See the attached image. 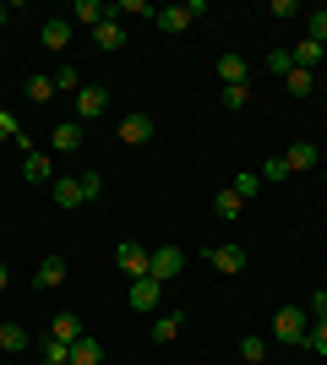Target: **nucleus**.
Returning <instances> with one entry per match:
<instances>
[{
	"label": "nucleus",
	"mask_w": 327,
	"mask_h": 365,
	"mask_svg": "<svg viewBox=\"0 0 327 365\" xmlns=\"http://www.w3.org/2000/svg\"><path fill=\"white\" fill-rule=\"evenodd\" d=\"M306 333H311V317H306L300 305H279V311H273V327H267L273 344H289V349H295V344H306Z\"/></svg>",
	"instance_id": "obj_1"
},
{
	"label": "nucleus",
	"mask_w": 327,
	"mask_h": 365,
	"mask_svg": "<svg viewBox=\"0 0 327 365\" xmlns=\"http://www.w3.org/2000/svg\"><path fill=\"white\" fill-rule=\"evenodd\" d=\"M180 267H186V251H180V245H158L153 257H147V278H158V284L180 278Z\"/></svg>",
	"instance_id": "obj_2"
},
{
	"label": "nucleus",
	"mask_w": 327,
	"mask_h": 365,
	"mask_svg": "<svg viewBox=\"0 0 327 365\" xmlns=\"http://www.w3.org/2000/svg\"><path fill=\"white\" fill-rule=\"evenodd\" d=\"M147 142H153V115L147 109L120 115V148H147Z\"/></svg>",
	"instance_id": "obj_3"
},
{
	"label": "nucleus",
	"mask_w": 327,
	"mask_h": 365,
	"mask_svg": "<svg viewBox=\"0 0 327 365\" xmlns=\"http://www.w3.org/2000/svg\"><path fill=\"white\" fill-rule=\"evenodd\" d=\"M246 245H213V251H207V267H213V273H224V278H234V273H246Z\"/></svg>",
	"instance_id": "obj_4"
},
{
	"label": "nucleus",
	"mask_w": 327,
	"mask_h": 365,
	"mask_svg": "<svg viewBox=\"0 0 327 365\" xmlns=\"http://www.w3.org/2000/svg\"><path fill=\"white\" fill-rule=\"evenodd\" d=\"M191 22H197L191 0H186V6H158V11H153V28H158V33H186Z\"/></svg>",
	"instance_id": "obj_5"
},
{
	"label": "nucleus",
	"mask_w": 327,
	"mask_h": 365,
	"mask_svg": "<svg viewBox=\"0 0 327 365\" xmlns=\"http://www.w3.org/2000/svg\"><path fill=\"white\" fill-rule=\"evenodd\" d=\"M147 257H153V251H147L142 240H120V257L115 262H120L125 278H147Z\"/></svg>",
	"instance_id": "obj_6"
},
{
	"label": "nucleus",
	"mask_w": 327,
	"mask_h": 365,
	"mask_svg": "<svg viewBox=\"0 0 327 365\" xmlns=\"http://www.w3.org/2000/svg\"><path fill=\"white\" fill-rule=\"evenodd\" d=\"M158 294H164V284H158V278H131V294H125V300H131V311H142V317H147V311H158Z\"/></svg>",
	"instance_id": "obj_7"
},
{
	"label": "nucleus",
	"mask_w": 327,
	"mask_h": 365,
	"mask_svg": "<svg viewBox=\"0 0 327 365\" xmlns=\"http://www.w3.org/2000/svg\"><path fill=\"white\" fill-rule=\"evenodd\" d=\"M109 109V93L98 88V82H88V88H77V120H98Z\"/></svg>",
	"instance_id": "obj_8"
},
{
	"label": "nucleus",
	"mask_w": 327,
	"mask_h": 365,
	"mask_svg": "<svg viewBox=\"0 0 327 365\" xmlns=\"http://www.w3.org/2000/svg\"><path fill=\"white\" fill-rule=\"evenodd\" d=\"M49 197H55V207H66V213H71V207H88V191H82V180H77V175L55 180V185H49Z\"/></svg>",
	"instance_id": "obj_9"
},
{
	"label": "nucleus",
	"mask_w": 327,
	"mask_h": 365,
	"mask_svg": "<svg viewBox=\"0 0 327 365\" xmlns=\"http://www.w3.org/2000/svg\"><path fill=\"white\" fill-rule=\"evenodd\" d=\"M322 164V148H316V142H295V148L284 153V169H289V175H306V169H316Z\"/></svg>",
	"instance_id": "obj_10"
},
{
	"label": "nucleus",
	"mask_w": 327,
	"mask_h": 365,
	"mask_svg": "<svg viewBox=\"0 0 327 365\" xmlns=\"http://www.w3.org/2000/svg\"><path fill=\"white\" fill-rule=\"evenodd\" d=\"M38 38H44V49H49V55H61V49L71 44V16H49L44 28H38Z\"/></svg>",
	"instance_id": "obj_11"
},
{
	"label": "nucleus",
	"mask_w": 327,
	"mask_h": 365,
	"mask_svg": "<svg viewBox=\"0 0 327 365\" xmlns=\"http://www.w3.org/2000/svg\"><path fill=\"white\" fill-rule=\"evenodd\" d=\"M93 44L104 49V55L125 49V22H120V16H109V22H98V28H93Z\"/></svg>",
	"instance_id": "obj_12"
},
{
	"label": "nucleus",
	"mask_w": 327,
	"mask_h": 365,
	"mask_svg": "<svg viewBox=\"0 0 327 365\" xmlns=\"http://www.w3.org/2000/svg\"><path fill=\"white\" fill-rule=\"evenodd\" d=\"M246 76H251L246 55H218V88H234V82H246Z\"/></svg>",
	"instance_id": "obj_13"
},
{
	"label": "nucleus",
	"mask_w": 327,
	"mask_h": 365,
	"mask_svg": "<svg viewBox=\"0 0 327 365\" xmlns=\"http://www.w3.org/2000/svg\"><path fill=\"white\" fill-rule=\"evenodd\" d=\"M61 284H66V257H44V262H38L33 289H61Z\"/></svg>",
	"instance_id": "obj_14"
},
{
	"label": "nucleus",
	"mask_w": 327,
	"mask_h": 365,
	"mask_svg": "<svg viewBox=\"0 0 327 365\" xmlns=\"http://www.w3.org/2000/svg\"><path fill=\"white\" fill-rule=\"evenodd\" d=\"M98 22H109V6H104V0H77L71 28H98Z\"/></svg>",
	"instance_id": "obj_15"
},
{
	"label": "nucleus",
	"mask_w": 327,
	"mask_h": 365,
	"mask_svg": "<svg viewBox=\"0 0 327 365\" xmlns=\"http://www.w3.org/2000/svg\"><path fill=\"white\" fill-rule=\"evenodd\" d=\"M49 338H55V344H77V338H82L77 311H61V317H49Z\"/></svg>",
	"instance_id": "obj_16"
},
{
	"label": "nucleus",
	"mask_w": 327,
	"mask_h": 365,
	"mask_svg": "<svg viewBox=\"0 0 327 365\" xmlns=\"http://www.w3.org/2000/svg\"><path fill=\"white\" fill-rule=\"evenodd\" d=\"M22 180L28 185H55V169H49L44 153H28V158H22Z\"/></svg>",
	"instance_id": "obj_17"
},
{
	"label": "nucleus",
	"mask_w": 327,
	"mask_h": 365,
	"mask_svg": "<svg viewBox=\"0 0 327 365\" xmlns=\"http://www.w3.org/2000/svg\"><path fill=\"white\" fill-rule=\"evenodd\" d=\"M71 365H104V344H98L93 333H82L77 344H71Z\"/></svg>",
	"instance_id": "obj_18"
},
{
	"label": "nucleus",
	"mask_w": 327,
	"mask_h": 365,
	"mask_svg": "<svg viewBox=\"0 0 327 365\" xmlns=\"http://www.w3.org/2000/svg\"><path fill=\"white\" fill-rule=\"evenodd\" d=\"M49 148H55V153H77L82 148V120H61V125H55V137H49Z\"/></svg>",
	"instance_id": "obj_19"
},
{
	"label": "nucleus",
	"mask_w": 327,
	"mask_h": 365,
	"mask_svg": "<svg viewBox=\"0 0 327 365\" xmlns=\"http://www.w3.org/2000/svg\"><path fill=\"white\" fill-rule=\"evenodd\" d=\"M180 327H186V311L158 317V322H153V344H158V349H164V344H175V338H180Z\"/></svg>",
	"instance_id": "obj_20"
},
{
	"label": "nucleus",
	"mask_w": 327,
	"mask_h": 365,
	"mask_svg": "<svg viewBox=\"0 0 327 365\" xmlns=\"http://www.w3.org/2000/svg\"><path fill=\"white\" fill-rule=\"evenodd\" d=\"M322 49H327V44H316V38H300V44L289 49V55H295V66H300V71H316V66H322Z\"/></svg>",
	"instance_id": "obj_21"
},
{
	"label": "nucleus",
	"mask_w": 327,
	"mask_h": 365,
	"mask_svg": "<svg viewBox=\"0 0 327 365\" xmlns=\"http://www.w3.org/2000/svg\"><path fill=\"white\" fill-rule=\"evenodd\" d=\"M0 349L22 354V349H28V327H22V322H0Z\"/></svg>",
	"instance_id": "obj_22"
},
{
	"label": "nucleus",
	"mask_w": 327,
	"mask_h": 365,
	"mask_svg": "<svg viewBox=\"0 0 327 365\" xmlns=\"http://www.w3.org/2000/svg\"><path fill=\"white\" fill-rule=\"evenodd\" d=\"M240 207H246V202L234 197V191H218V197H213V218H218V224H234V218H240Z\"/></svg>",
	"instance_id": "obj_23"
},
{
	"label": "nucleus",
	"mask_w": 327,
	"mask_h": 365,
	"mask_svg": "<svg viewBox=\"0 0 327 365\" xmlns=\"http://www.w3.org/2000/svg\"><path fill=\"white\" fill-rule=\"evenodd\" d=\"M38 360L44 365H71V344H55V338H38Z\"/></svg>",
	"instance_id": "obj_24"
},
{
	"label": "nucleus",
	"mask_w": 327,
	"mask_h": 365,
	"mask_svg": "<svg viewBox=\"0 0 327 365\" xmlns=\"http://www.w3.org/2000/svg\"><path fill=\"white\" fill-rule=\"evenodd\" d=\"M284 88H289V98H311V88H316V71H300V66H295V71L284 76Z\"/></svg>",
	"instance_id": "obj_25"
},
{
	"label": "nucleus",
	"mask_w": 327,
	"mask_h": 365,
	"mask_svg": "<svg viewBox=\"0 0 327 365\" xmlns=\"http://www.w3.org/2000/svg\"><path fill=\"white\" fill-rule=\"evenodd\" d=\"M229 191H234V197H240V202H251V197H256V191H262V175H251V169H240V175H234V180H229Z\"/></svg>",
	"instance_id": "obj_26"
},
{
	"label": "nucleus",
	"mask_w": 327,
	"mask_h": 365,
	"mask_svg": "<svg viewBox=\"0 0 327 365\" xmlns=\"http://www.w3.org/2000/svg\"><path fill=\"white\" fill-rule=\"evenodd\" d=\"M22 93H28L33 104H49V98H55V82H49V76H38V71H33L28 82H22Z\"/></svg>",
	"instance_id": "obj_27"
},
{
	"label": "nucleus",
	"mask_w": 327,
	"mask_h": 365,
	"mask_svg": "<svg viewBox=\"0 0 327 365\" xmlns=\"http://www.w3.org/2000/svg\"><path fill=\"white\" fill-rule=\"evenodd\" d=\"M218 104H224V109H246V104H251V82H234V88H218Z\"/></svg>",
	"instance_id": "obj_28"
},
{
	"label": "nucleus",
	"mask_w": 327,
	"mask_h": 365,
	"mask_svg": "<svg viewBox=\"0 0 327 365\" xmlns=\"http://www.w3.org/2000/svg\"><path fill=\"white\" fill-rule=\"evenodd\" d=\"M262 354H267V338H256V333L240 338V360L246 365H262Z\"/></svg>",
	"instance_id": "obj_29"
},
{
	"label": "nucleus",
	"mask_w": 327,
	"mask_h": 365,
	"mask_svg": "<svg viewBox=\"0 0 327 365\" xmlns=\"http://www.w3.org/2000/svg\"><path fill=\"white\" fill-rule=\"evenodd\" d=\"M267 71H273V76H289V71H295V55H289V49H267Z\"/></svg>",
	"instance_id": "obj_30"
},
{
	"label": "nucleus",
	"mask_w": 327,
	"mask_h": 365,
	"mask_svg": "<svg viewBox=\"0 0 327 365\" xmlns=\"http://www.w3.org/2000/svg\"><path fill=\"white\" fill-rule=\"evenodd\" d=\"M306 349H311V354H327V317H316V322H311V333H306Z\"/></svg>",
	"instance_id": "obj_31"
},
{
	"label": "nucleus",
	"mask_w": 327,
	"mask_h": 365,
	"mask_svg": "<svg viewBox=\"0 0 327 365\" xmlns=\"http://www.w3.org/2000/svg\"><path fill=\"white\" fill-rule=\"evenodd\" d=\"M49 82H55V93H77V66H55Z\"/></svg>",
	"instance_id": "obj_32"
},
{
	"label": "nucleus",
	"mask_w": 327,
	"mask_h": 365,
	"mask_svg": "<svg viewBox=\"0 0 327 365\" xmlns=\"http://www.w3.org/2000/svg\"><path fill=\"white\" fill-rule=\"evenodd\" d=\"M77 180H82V191H88V202H98V197H104V175H98V169H82Z\"/></svg>",
	"instance_id": "obj_33"
},
{
	"label": "nucleus",
	"mask_w": 327,
	"mask_h": 365,
	"mask_svg": "<svg viewBox=\"0 0 327 365\" xmlns=\"http://www.w3.org/2000/svg\"><path fill=\"white\" fill-rule=\"evenodd\" d=\"M306 28H311V33H306V38H316V44H327V11H311V16H306Z\"/></svg>",
	"instance_id": "obj_34"
},
{
	"label": "nucleus",
	"mask_w": 327,
	"mask_h": 365,
	"mask_svg": "<svg viewBox=\"0 0 327 365\" xmlns=\"http://www.w3.org/2000/svg\"><path fill=\"white\" fill-rule=\"evenodd\" d=\"M262 180H273V185H279V180H289V169H284V153L262 164Z\"/></svg>",
	"instance_id": "obj_35"
},
{
	"label": "nucleus",
	"mask_w": 327,
	"mask_h": 365,
	"mask_svg": "<svg viewBox=\"0 0 327 365\" xmlns=\"http://www.w3.org/2000/svg\"><path fill=\"white\" fill-rule=\"evenodd\" d=\"M0 137H6V142H22V125H16V115H0Z\"/></svg>",
	"instance_id": "obj_36"
},
{
	"label": "nucleus",
	"mask_w": 327,
	"mask_h": 365,
	"mask_svg": "<svg viewBox=\"0 0 327 365\" xmlns=\"http://www.w3.org/2000/svg\"><path fill=\"white\" fill-rule=\"evenodd\" d=\"M6 284H11V273H6V262H0V294H6Z\"/></svg>",
	"instance_id": "obj_37"
},
{
	"label": "nucleus",
	"mask_w": 327,
	"mask_h": 365,
	"mask_svg": "<svg viewBox=\"0 0 327 365\" xmlns=\"http://www.w3.org/2000/svg\"><path fill=\"white\" fill-rule=\"evenodd\" d=\"M0 28H6V6H0Z\"/></svg>",
	"instance_id": "obj_38"
},
{
	"label": "nucleus",
	"mask_w": 327,
	"mask_h": 365,
	"mask_svg": "<svg viewBox=\"0 0 327 365\" xmlns=\"http://www.w3.org/2000/svg\"><path fill=\"white\" fill-rule=\"evenodd\" d=\"M322 142H327V131H322Z\"/></svg>",
	"instance_id": "obj_39"
},
{
	"label": "nucleus",
	"mask_w": 327,
	"mask_h": 365,
	"mask_svg": "<svg viewBox=\"0 0 327 365\" xmlns=\"http://www.w3.org/2000/svg\"><path fill=\"white\" fill-rule=\"evenodd\" d=\"M322 294H327V289H322Z\"/></svg>",
	"instance_id": "obj_40"
}]
</instances>
